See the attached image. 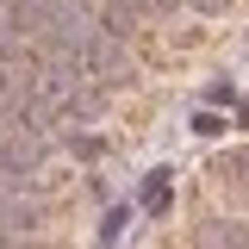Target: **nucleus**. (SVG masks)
Returning a JSON list of instances; mask_svg holds the SVG:
<instances>
[{
	"label": "nucleus",
	"mask_w": 249,
	"mask_h": 249,
	"mask_svg": "<svg viewBox=\"0 0 249 249\" xmlns=\"http://www.w3.org/2000/svg\"><path fill=\"white\" fill-rule=\"evenodd\" d=\"M143 206H150V212L168 206V175H150V181H143Z\"/></svg>",
	"instance_id": "obj_1"
},
{
	"label": "nucleus",
	"mask_w": 249,
	"mask_h": 249,
	"mask_svg": "<svg viewBox=\"0 0 249 249\" xmlns=\"http://www.w3.org/2000/svg\"><path fill=\"white\" fill-rule=\"evenodd\" d=\"M193 131H199V137H218L224 119H218V112H193Z\"/></svg>",
	"instance_id": "obj_2"
},
{
	"label": "nucleus",
	"mask_w": 249,
	"mask_h": 249,
	"mask_svg": "<svg viewBox=\"0 0 249 249\" xmlns=\"http://www.w3.org/2000/svg\"><path fill=\"white\" fill-rule=\"evenodd\" d=\"M231 168H237V175L249 181V150H237V156H231Z\"/></svg>",
	"instance_id": "obj_3"
}]
</instances>
